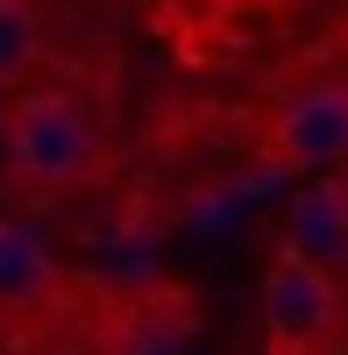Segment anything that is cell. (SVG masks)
Here are the masks:
<instances>
[{"label": "cell", "instance_id": "cell-4", "mask_svg": "<svg viewBox=\"0 0 348 355\" xmlns=\"http://www.w3.org/2000/svg\"><path fill=\"white\" fill-rule=\"evenodd\" d=\"M284 256H299L327 277L348 270V185L341 178H313L292 199V214H284Z\"/></svg>", "mask_w": 348, "mask_h": 355}, {"label": "cell", "instance_id": "cell-5", "mask_svg": "<svg viewBox=\"0 0 348 355\" xmlns=\"http://www.w3.org/2000/svg\"><path fill=\"white\" fill-rule=\"evenodd\" d=\"M57 256L36 227L0 220V313H43L57 299Z\"/></svg>", "mask_w": 348, "mask_h": 355}, {"label": "cell", "instance_id": "cell-2", "mask_svg": "<svg viewBox=\"0 0 348 355\" xmlns=\"http://www.w3.org/2000/svg\"><path fill=\"white\" fill-rule=\"evenodd\" d=\"M270 157L284 171H327L348 157V78L299 85L270 121Z\"/></svg>", "mask_w": 348, "mask_h": 355}, {"label": "cell", "instance_id": "cell-3", "mask_svg": "<svg viewBox=\"0 0 348 355\" xmlns=\"http://www.w3.org/2000/svg\"><path fill=\"white\" fill-rule=\"evenodd\" d=\"M334 313H341V284L327 270H313L299 256H277V270L263 277V320L284 348H313L334 334Z\"/></svg>", "mask_w": 348, "mask_h": 355}, {"label": "cell", "instance_id": "cell-6", "mask_svg": "<svg viewBox=\"0 0 348 355\" xmlns=\"http://www.w3.org/2000/svg\"><path fill=\"white\" fill-rule=\"evenodd\" d=\"M43 57V21L28 0H0V93H15V85L36 71Z\"/></svg>", "mask_w": 348, "mask_h": 355}, {"label": "cell", "instance_id": "cell-1", "mask_svg": "<svg viewBox=\"0 0 348 355\" xmlns=\"http://www.w3.org/2000/svg\"><path fill=\"white\" fill-rule=\"evenodd\" d=\"M8 164L28 185H78L100 164V121L71 93H28L8 121Z\"/></svg>", "mask_w": 348, "mask_h": 355}]
</instances>
